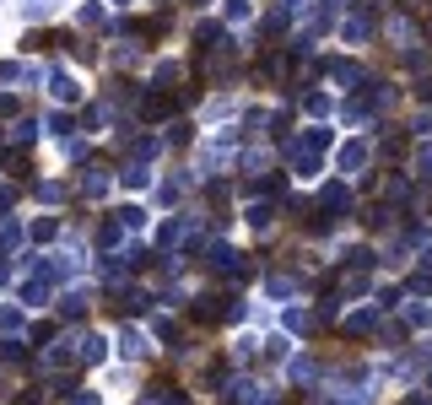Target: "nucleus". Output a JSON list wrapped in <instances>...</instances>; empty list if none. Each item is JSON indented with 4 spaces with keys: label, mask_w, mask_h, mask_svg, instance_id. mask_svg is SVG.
Wrapping results in <instances>:
<instances>
[{
    "label": "nucleus",
    "mask_w": 432,
    "mask_h": 405,
    "mask_svg": "<svg viewBox=\"0 0 432 405\" xmlns=\"http://www.w3.org/2000/svg\"><path fill=\"white\" fill-rule=\"evenodd\" d=\"M49 92H54L60 103H76V98H81V92H76V81H71V76H60V71L49 76Z\"/></svg>",
    "instance_id": "1"
},
{
    "label": "nucleus",
    "mask_w": 432,
    "mask_h": 405,
    "mask_svg": "<svg viewBox=\"0 0 432 405\" xmlns=\"http://www.w3.org/2000/svg\"><path fill=\"white\" fill-rule=\"evenodd\" d=\"M119 341H124V346H119L124 356H146V335H141V330H124Z\"/></svg>",
    "instance_id": "2"
},
{
    "label": "nucleus",
    "mask_w": 432,
    "mask_h": 405,
    "mask_svg": "<svg viewBox=\"0 0 432 405\" xmlns=\"http://www.w3.org/2000/svg\"><path fill=\"white\" fill-rule=\"evenodd\" d=\"M362 157H368L362 146H346V151H341V168H346V173H357V168H362Z\"/></svg>",
    "instance_id": "3"
},
{
    "label": "nucleus",
    "mask_w": 432,
    "mask_h": 405,
    "mask_svg": "<svg viewBox=\"0 0 432 405\" xmlns=\"http://www.w3.org/2000/svg\"><path fill=\"white\" fill-rule=\"evenodd\" d=\"M124 184H130V189H146V168H124Z\"/></svg>",
    "instance_id": "4"
},
{
    "label": "nucleus",
    "mask_w": 432,
    "mask_h": 405,
    "mask_svg": "<svg viewBox=\"0 0 432 405\" xmlns=\"http://www.w3.org/2000/svg\"><path fill=\"white\" fill-rule=\"evenodd\" d=\"M421 173H427V179H432V146L421 151Z\"/></svg>",
    "instance_id": "5"
}]
</instances>
